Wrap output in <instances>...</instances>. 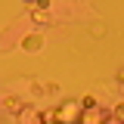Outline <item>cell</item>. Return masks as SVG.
I'll return each mask as SVG.
<instances>
[{
	"instance_id": "cell-1",
	"label": "cell",
	"mask_w": 124,
	"mask_h": 124,
	"mask_svg": "<svg viewBox=\"0 0 124 124\" xmlns=\"http://www.w3.org/2000/svg\"><path fill=\"white\" fill-rule=\"evenodd\" d=\"M108 124H118V121H108Z\"/></svg>"
},
{
	"instance_id": "cell-2",
	"label": "cell",
	"mask_w": 124,
	"mask_h": 124,
	"mask_svg": "<svg viewBox=\"0 0 124 124\" xmlns=\"http://www.w3.org/2000/svg\"><path fill=\"white\" fill-rule=\"evenodd\" d=\"M121 81H124V71H121Z\"/></svg>"
}]
</instances>
